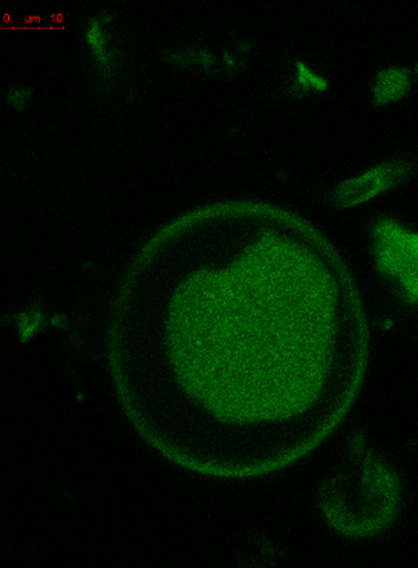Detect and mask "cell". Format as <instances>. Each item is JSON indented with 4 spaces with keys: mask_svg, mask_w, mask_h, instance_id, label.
<instances>
[{
    "mask_svg": "<svg viewBox=\"0 0 418 568\" xmlns=\"http://www.w3.org/2000/svg\"><path fill=\"white\" fill-rule=\"evenodd\" d=\"M396 475L367 454L347 473L325 481L319 491L322 514L332 529L348 538H368L392 523L399 507Z\"/></svg>",
    "mask_w": 418,
    "mask_h": 568,
    "instance_id": "cell-2",
    "label": "cell"
},
{
    "mask_svg": "<svg viewBox=\"0 0 418 568\" xmlns=\"http://www.w3.org/2000/svg\"><path fill=\"white\" fill-rule=\"evenodd\" d=\"M108 362L124 415L161 457L256 478L339 428L367 376L368 333L348 273L317 237L188 224L129 272Z\"/></svg>",
    "mask_w": 418,
    "mask_h": 568,
    "instance_id": "cell-1",
    "label": "cell"
}]
</instances>
